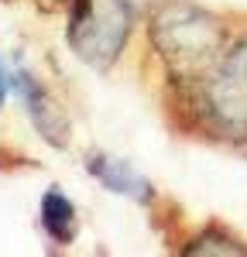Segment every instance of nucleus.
Returning a JSON list of instances; mask_svg holds the SVG:
<instances>
[{"instance_id": "f257e3e1", "label": "nucleus", "mask_w": 247, "mask_h": 257, "mask_svg": "<svg viewBox=\"0 0 247 257\" xmlns=\"http://www.w3.org/2000/svg\"><path fill=\"white\" fill-rule=\"evenodd\" d=\"M151 38L165 55L168 69L179 76H196L203 72L206 62L220 52L223 31L220 24L185 4H165L162 11L151 18Z\"/></svg>"}, {"instance_id": "f03ea898", "label": "nucleus", "mask_w": 247, "mask_h": 257, "mask_svg": "<svg viewBox=\"0 0 247 257\" xmlns=\"http://www.w3.org/2000/svg\"><path fill=\"white\" fill-rule=\"evenodd\" d=\"M131 24H134V11L127 0H103L93 4V11L82 21L69 24V45L93 69H110L124 52Z\"/></svg>"}, {"instance_id": "7ed1b4c3", "label": "nucleus", "mask_w": 247, "mask_h": 257, "mask_svg": "<svg viewBox=\"0 0 247 257\" xmlns=\"http://www.w3.org/2000/svg\"><path fill=\"white\" fill-rule=\"evenodd\" d=\"M206 110L230 138L247 134V38L220 62L216 76L206 82Z\"/></svg>"}, {"instance_id": "20e7f679", "label": "nucleus", "mask_w": 247, "mask_h": 257, "mask_svg": "<svg viewBox=\"0 0 247 257\" xmlns=\"http://www.w3.org/2000/svg\"><path fill=\"white\" fill-rule=\"evenodd\" d=\"M14 89H18V96H21V103H24L31 123H35V131H38L48 144L65 148V144H69V117L62 113V106L55 103V96H52L28 69H18Z\"/></svg>"}, {"instance_id": "39448f33", "label": "nucleus", "mask_w": 247, "mask_h": 257, "mask_svg": "<svg viewBox=\"0 0 247 257\" xmlns=\"http://www.w3.org/2000/svg\"><path fill=\"white\" fill-rule=\"evenodd\" d=\"M86 168H89V175L96 178L103 189H110L117 196H127V199H134V202H148L151 199V185L131 165L110 158V155H89L86 158Z\"/></svg>"}, {"instance_id": "423d86ee", "label": "nucleus", "mask_w": 247, "mask_h": 257, "mask_svg": "<svg viewBox=\"0 0 247 257\" xmlns=\"http://www.w3.org/2000/svg\"><path fill=\"white\" fill-rule=\"evenodd\" d=\"M41 226L55 243H72L76 237V206L59 189H48L41 196Z\"/></svg>"}, {"instance_id": "0eeeda50", "label": "nucleus", "mask_w": 247, "mask_h": 257, "mask_svg": "<svg viewBox=\"0 0 247 257\" xmlns=\"http://www.w3.org/2000/svg\"><path fill=\"white\" fill-rule=\"evenodd\" d=\"M4 99H7V72L0 69V106H4Z\"/></svg>"}]
</instances>
